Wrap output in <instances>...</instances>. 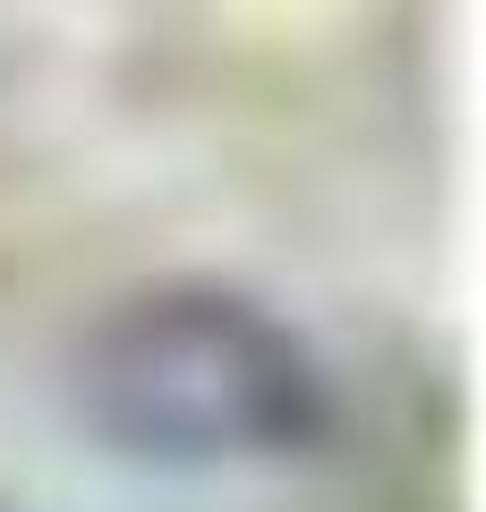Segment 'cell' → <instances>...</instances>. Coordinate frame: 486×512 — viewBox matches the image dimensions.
<instances>
[{"instance_id": "obj_1", "label": "cell", "mask_w": 486, "mask_h": 512, "mask_svg": "<svg viewBox=\"0 0 486 512\" xmlns=\"http://www.w3.org/2000/svg\"><path fill=\"white\" fill-rule=\"evenodd\" d=\"M86 419L162 470H265L333 427L324 367L273 308L239 291H145L103 316L77 359Z\"/></svg>"}]
</instances>
